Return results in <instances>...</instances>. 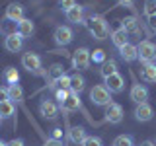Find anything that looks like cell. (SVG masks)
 <instances>
[{"mask_svg": "<svg viewBox=\"0 0 156 146\" xmlns=\"http://www.w3.org/2000/svg\"><path fill=\"white\" fill-rule=\"evenodd\" d=\"M88 27H90V33L92 37L98 39V41H101V39H105L109 35V27H107V23L104 22V18H92L90 22H88Z\"/></svg>", "mask_w": 156, "mask_h": 146, "instance_id": "1", "label": "cell"}, {"mask_svg": "<svg viewBox=\"0 0 156 146\" xmlns=\"http://www.w3.org/2000/svg\"><path fill=\"white\" fill-rule=\"evenodd\" d=\"M111 92L107 90L105 86H94L90 90V99H92V103L94 105H109L111 103Z\"/></svg>", "mask_w": 156, "mask_h": 146, "instance_id": "2", "label": "cell"}, {"mask_svg": "<svg viewBox=\"0 0 156 146\" xmlns=\"http://www.w3.org/2000/svg\"><path fill=\"white\" fill-rule=\"evenodd\" d=\"M90 61H92V53L88 51L86 47L76 49L74 55H72V66H74L76 70H86V68L90 66Z\"/></svg>", "mask_w": 156, "mask_h": 146, "instance_id": "3", "label": "cell"}, {"mask_svg": "<svg viewBox=\"0 0 156 146\" xmlns=\"http://www.w3.org/2000/svg\"><path fill=\"white\" fill-rule=\"evenodd\" d=\"M136 51H139V61H143L144 64L154 62V58H156V45L152 41H140V45H136Z\"/></svg>", "mask_w": 156, "mask_h": 146, "instance_id": "4", "label": "cell"}, {"mask_svg": "<svg viewBox=\"0 0 156 146\" xmlns=\"http://www.w3.org/2000/svg\"><path fill=\"white\" fill-rule=\"evenodd\" d=\"M22 66L31 74H41V58L35 53H26L22 57Z\"/></svg>", "mask_w": 156, "mask_h": 146, "instance_id": "5", "label": "cell"}, {"mask_svg": "<svg viewBox=\"0 0 156 146\" xmlns=\"http://www.w3.org/2000/svg\"><path fill=\"white\" fill-rule=\"evenodd\" d=\"M53 39H55L57 45L65 47V45H68V43L74 39V33H72V29L68 26H58L55 29V33H53Z\"/></svg>", "mask_w": 156, "mask_h": 146, "instance_id": "6", "label": "cell"}, {"mask_svg": "<svg viewBox=\"0 0 156 146\" xmlns=\"http://www.w3.org/2000/svg\"><path fill=\"white\" fill-rule=\"evenodd\" d=\"M105 121L111 125H119L123 121V107L119 103H109L105 105Z\"/></svg>", "mask_w": 156, "mask_h": 146, "instance_id": "7", "label": "cell"}, {"mask_svg": "<svg viewBox=\"0 0 156 146\" xmlns=\"http://www.w3.org/2000/svg\"><path fill=\"white\" fill-rule=\"evenodd\" d=\"M104 86L111 92V94H121L123 88H125V78L121 76L119 72H115V74H111V76L105 78V84Z\"/></svg>", "mask_w": 156, "mask_h": 146, "instance_id": "8", "label": "cell"}, {"mask_svg": "<svg viewBox=\"0 0 156 146\" xmlns=\"http://www.w3.org/2000/svg\"><path fill=\"white\" fill-rule=\"evenodd\" d=\"M4 47H6L8 53H20L23 47V37L20 33H12V35H8L4 39Z\"/></svg>", "mask_w": 156, "mask_h": 146, "instance_id": "9", "label": "cell"}, {"mask_svg": "<svg viewBox=\"0 0 156 146\" xmlns=\"http://www.w3.org/2000/svg\"><path fill=\"white\" fill-rule=\"evenodd\" d=\"M154 117V109L150 107L148 103H139L136 105V109H135V119L136 121H140V123H146V121H150Z\"/></svg>", "mask_w": 156, "mask_h": 146, "instance_id": "10", "label": "cell"}, {"mask_svg": "<svg viewBox=\"0 0 156 146\" xmlns=\"http://www.w3.org/2000/svg\"><path fill=\"white\" fill-rule=\"evenodd\" d=\"M129 96H131V99L139 105V103H144V101L148 99V90H146L143 84H135L133 88H131V94Z\"/></svg>", "mask_w": 156, "mask_h": 146, "instance_id": "11", "label": "cell"}, {"mask_svg": "<svg viewBox=\"0 0 156 146\" xmlns=\"http://www.w3.org/2000/svg\"><path fill=\"white\" fill-rule=\"evenodd\" d=\"M6 19H12V22H22L23 19V6L22 4H8V8H6Z\"/></svg>", "mask_w": 156, "mask_h": 146, "instance_id": "12", "label": "cell"}, {"mask_svg": "<svg viewBox=\"0 0 156 146\" xmlns=\"http://www.w3.org/2000/svg\"><path fill=\"white\" fill-rule=\"evenodd\" d=\"M61 109L65 111V113H70V111H78V109H80V97H78V94H70V96H68L66 99L61 103Z\"/></svg>", "mask_w": 156, "mask_h": 146, "instance_id": "13", "label": "cell"}, {"mask_svg": "<svg viewBox=\"0 0 156 146\" xmlns=\"http://www.w3.org/2000/svg\"><path fill=\"white\" fill-rule=\"evenodd\" d=\"M39 111H41V115L45 117V119H55L58 115V107L57 103H53V101H41V105H39Z\"/></svg>", "mask_w": 156, "mask_h": 146, "instance_id": "14", "label": "cell"}, {"mask_svg": "<svg viewBox=\"0 0 156 146\" xmlns=\"http://www.w3.org/2000/svg\"><path fill=\"white\" fill-rule=\"evenodd\" d=\"M86 136H88L86 134V129H84V127H80V125L70 127V129H68V138H70V142H74V144H82Z\"/></svg>", "mask_w": 156, "mask_h": 146, "instance_id": "15", "label": "cell"}, {"mask_svg": "<svg viewBox=\"0 0 156 146\" xmlns=\"http://www.w3.org/2000/svg\"><path fill=\"white\" fill-rule=\"evenodd\" d=\"M119 53H121V57H123V61L127 62H133L139 58V51H136V45H133V43H127V45H123L119 49Z\"/></svg>", "mask_w": 156, "mask_h": 146, "instance_id": "16", "label": "cell"}, {"mask_svg": "<svg viewBox=\"0 0 156 146\" xmlns=\"http://www.w3.org/2000/svg\"><path fill=\"white\" fill-rule=\"evenodd\" d=\"M66 14V19L68 22H72V23H82L84 22V6H72L68 12H65Z\"/></svg>", "mask_w": 156, "mask_h": 146, "instance_id": "17", "label": "cell"}, {"mask_svg": "<svg viewBox=\"0 0 156 146\" xmlns=\"http://www.w3.org/2000/svg\"><path fill=\"white\" fill-rule=\"evenodd\" d=\"M33 31H35V26H33L31 19L23 18L22 22H18V33H20V35H22L23 39H26V37H31V35H33Z\"/></svg>", "mask_w": 156, "mask_h": 146, "instance_id": "18", "label": "cell"}, {"mask_svg": "<svg viewBox=\"0 0 156 146\" xmlns=\"http://www.w3.org/2000/svg\"><path fill=\"white\" fill-rule=\"evenodd\" d=\"M127 35H129V33H127L123 27H119V29H115V31L111 33V41H113V45H115V47H119V49H121L123 45H127V43H129V41H127V39H129Z\"/></svg>", "mask_w": 156, "mask_h": 146, "instance_id": "19", "label": "cell"}, {"mask_svg": "<svg viewBox=\"0 0 156 146\" xmlns=\"http://www.w3.org/2000/svg\"><path fill=\"white\" fill-rule=\"evenodd\" d=\"M84 88H86V80L80 74L70 76V94H78V96H80V92H84Z\"/></svg>", "mask_w": 156, "mask_h": 146, "instance_id": "20", "label": "cell"}, {"mask_svg": "<svg viewBox=\"0 0 156 146\" xmlns=\"http://www.w3.org/2000/svg\"><path fill=\"white\" fill-rule=\"evenodd\" d=\"M8 96H10V101L22 103V101H23V88L20 86V84H12V86H8Z\"/></svg>", "mask_w": 156, "mask_h": 146, "instance_id": "21", "label": "cell"}, {"mask_svg": "<svg viewBox=\"0 0 156 146\" xmlns=\"http://www.w3.org/2000/svg\"><path fill=\"white\" fill-rule=\"evenodd\" d=\"M121 27H123L127 33H139V22H136V18H133V16H127V18L121 19Z\"/></svg>", "mask_w": 156, "mask_h": 146, "instance_id": "22", "label": "cell"}, {"mask_svg": "<svg viewBox=\"0 0 156 146\" xmlns=\"http://www.w3.org/2000/svg\"><path fill=\"white\" fill-rule=\"evenodd\" d=\"M14 113H16V107H14V101H0V117L2 119H8V117H12Z\"/></svg>", "mask_w": 156, "mask_h": 146, "instance_id": "23", "label": "cell"}, {"mask_svg": "<svg viewBox=\"0 0 156 146\" xmlns=\"http://www.w3.org/2000/svg\"><path fill=\"white\" fill-rule=\"evenodd\" d=\"M115 72H117V62L113 61V58H109V61L101 62V76H104V78L115 74Z\"/></svg>", "mask_w": 156, "mask_h": 146, "instance_id": "24", "label": "cell"}, {"mask_svg": "<svg viewBox=\"0 0 156 146\" xmlns=\"http://www.w3.org/2000/svg\"><path fill=\"white\" fill-rule=\"evenodd\" d=\"M143 78L146 82H156V64L154 62H148L143 68Z\"/></svg>", "mask_w": 156, "mask_h": 146, "instance_id": "25", "label": "cell"}, {"mask_svg": "<svg viewBox=\"0 0 156 146\" xmlns=\"http://www.w3.org/2000/svg\"><path fill=\"white\" fill-rule=\"evenodd\" d=\"M0 33H4V35H12V33H18V26L16 22H12V19H6V22L0 23Z\"/></svg>", "mask_w": 156, "mask_h": 146, "instance_id": "26", "label": "cell"}, {"mask_svg": "<svg viewBox=\"0 0 156 146\" xmlns=\"http://www.w3.org/2000/svg\"><path fill=\"white\" fill-rule=\"evenodd\" d=\"M4 80H6V84H8V86L18 84V80H20L18 70H16V68H6V72H4Z\"/></svg>", "mask_w": 156, "mask_h": 146, "instance_id": "27", "label": "cell"}, {"mask_svg": "<svg viewBox=\"0 0 156 146\" xmlns=\"http://www.w3.org/2000/svg\"><path fill=\"white\" fill-rule=\"evenodd\" d=\"M62 74H65V70H62V66H61V64H53L51 68H49V78H51L53 82H57Z\"/></svg>", "mask_w": 156, "mask_h": 146, "instance_id": "28", "label": "cell"}, {"mask_svg": "<svg viewBox=\"0 0 156 146\" xmlns=\"http://www.w3.org/2000/svg\"><path fill=\"white\" fill-rule=\"evenodd\" d=\"M144 16H148V18H152L156 16V0H144Z\"/></svg>", "mask_w": 156, "mask_h": 146, "instance_id": "29", "label": "cell"}, {"mask_svg": "<svg viewBox=\"0 0 156 146\" xmlns=\"http://www.w3.org/2000/svg\"><path fill=\"white\" fill-rule=\"evenodd\" d=\"M113 146H133V138L127 136V134H119L113 140Z\"/></svg>", "mask_w": 156, "mask_h": 146, "instance_id": "30", "label": "cell"}, {"mask_svg": "<svg viewBox=\"0 0 156 146\" xmlns=\"http://www.w3.org/2000/svg\"><path fill=\"white\" fill-rule=\"evenodd\" d=\"M82 146H104V144H101V140L98 138V136H86Z\"/></svg>", "mask_w": 156, "mask_h": 146, "instance_id": "31", "label": "cell"}, {"mask_svg": "<svg viewBox=\"0 0 156 146\" xmlns=\"http://www.w3.org/2000/svg\"><path fill=\"white\" fill-rule=\"evenodd\" d=\"M57 84H58V88H62V90H70V76L62 74V76L57 80Z\"/></svg>", "mask_w": 156, "mask_h": 146, "instance_id": "32", "label": "cell"}, {"mask_svg": "<svg viewBox=\"0 0 156 146\" xmlns=\"http://www.w3.org/2000/svg\"><path fill=\"white\" fill-rule=\"evenodd\" d=\"M68 96H70V90H62V88H58V90L55 92V97L58 99V103H62Z\"/></svg>", "mask_w": 156, "mask_h": 146, "instance_id": "33", "label": "cell"}, {"mask_svg": "<svg viewBox=\"0 0 156 146\" xmlns=\"http://www.w3.org/2000/svg\"><path fill=\"white\" fill-rule=\"evenodd\" d=\"M58 6L65 10V12H68L72 6H76V0H58Z\"/></svg>", "mask_w": 156, "mask_h": 146, "instance_id": "34", "label": "cell"}, {"mask_svg": "<svg viewBox=\"0 0 156 146\" xmlns=\"http://www.w3.org/2000/svg\"><path fill=\"white\" fill-rule=\"evenodd\" d=\"M92 61H101V62H105V55H104V51H101V49L94 51V53H92Z\"/></svg>", "mask_w": 156, "mask_h": 146, "instance_id": "35", "label": "cell"}, {"mask_svg": "<svg viewBox=\"0 0 156 146\" xmlns=\"http://www.w3.org/2000/svg\"><path fill=\"white\" fill-rule=\"evenodd\" d=\"M43 146H65V142H62V140H57V138H49Z\"/></svg>", "mask_w": 156, "mask_h": 146, "instance_id": "36", "label": "cell"}, {"mask_svg": "<svg viewBox=\"0 0 156 146\" xmlns=\"http://www.w3.org/2000/svg\"><path fill=\"white\" fill-rule=\"evenodd\" d=\"M6 99H10V96H8V88H0V101H6Z\"/></svg>", "mask_w": 156, "mask_h": 146, "instance_id": "37", "label": "cell"}, {"mask_svg": "<svg viewBox=\"0 0 156 146\" xmlns=\"http://www.w3.org/2000/svg\"><path fill=\"white\" fill-rule=\"evenodd\" d=\"M6 146H23V140L22 138H14V140H10V142H6Z\"/></svg>", "mask_w": 156, "mask_h": 146, "instance_id": "38", "label": "cell"}, {"mask_svg": "<svg viewBox=\"0 0 156 146\" xmlns=\"http://www.w3.org/2000/svg\"><path fill=\"white\" fill-rule=\"evenodd\" d=\"M148 26H150V29H152V31H156V16L148 18Z\"/></svg>", "mask_w": 156, "mask_h": 146, "instance_id": "39", "label": "cell"}, {"mask_svg": "<svg viewBox=\"0 0 156 146\" xmlns=\"http://www.w3.org/2000/svg\"><path fill=\"white\" fill-rule=\"evenodd\" d=\"M61 134H62V130H61V129H55V130H53V138L61 140Z\"/></svg>", "mask_w": 156, "mask_h": 146, "instance_id": "40", "label": "cell"}, {"mask_svg": "<svg viewBox=\"0 0 156 146\" xmlns=\"http://www.w3.org/2000/svg\"><path fill=\"white\" fill-rule=\"evenodd\" d=\"M133 0H119V6H131Z\"/></svg>", "mask_w": 156, "mask_h": 146, "instance_id": "41", "label": "cell"}, {"mask_svg": "<svg viewBox=\"0 0 156 146\" xmlns=\"http://www.w3.org/2000/svg\"><path fill=\"white\" fill-rule=\"evenodd\" d=\"M140 146H156V142H152V140H144Z\"/></svg>", "mask_w": 156, "mask_h": 146, "instance_id": "42", "label": "cell"}, {"mask_svg": "<svg viewBox=\"0 0 156 146\" xmlns=\"http://www.w3.org/2000/svg\"><path fill=\"white\" fill-rule=\"evenodd\" d=\"M0 146H6V142H2V140H0Z\"/></svg>", "mask_w": 156, "mask_h": 146, "instance_id": "43", "label": "cell"}, {"mask_svg": "<svg viewBox=\"0 0 156 146\" xmlns=\"http://www.w3.org/2000/svg\"><path fill=\"white\" fill-rule=\"evenodd\" d=\"M0 123H2V117H0Z\"/></svg>", "mask_w": 156, "mask_h": 146, "instance_id": "44", "label": "cell"}]
</instances>
